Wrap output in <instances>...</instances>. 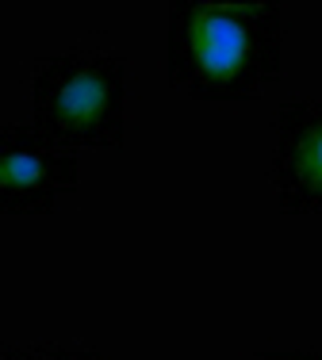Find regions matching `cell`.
<instances>
[{
    "mask_svg": "<svg viewBox=\"0 0 322 360\" xmlns=\"http://www.w3.org/2000/svg\"><path fill=\"white\" fill-rule=\"evenodd\" d=\"M281 4H169L165 70L196 100H253L284 70Z\"/></svg>",
    "mask_w": 322,
    "mask_h": 360,
    "instance_id": "cell-1",
    "label": "cell"
},
{
    "mask_svg": "<svg viewBox=\"0 0 322 360\" xmlns=\"http://www.w3.org/2000/svg\"><path fill=\"white\" fill-rule=\"evenodd\" d=\"M127 62L100 50L42 58L31 81V127L62 150H123Z\"/></svg>",
    "mask_w": 322,
    "mask_h": 360,
    "instance_id": "cell-2",
    "label": "cell"
},
{
    "mask_svg": "<svg viewBox=\"0 0 322 360\" xmlns=\"http://www.w3.org/2000/svg\"><path fill=\"white\" fill-rule=\"evenodd\" d=\"M77 188V153L35 127L0 123V215H50Z\"/></svg>",
    "mask_w": 322,
    "mask_h": 360,
    "instance_id": "cell-3",
    "label": "cell"
},
{
    "mask_svg": "<svg viewBox=\"0 0 322 360\" xmlns=\"http://www.w3.org/2000/svg\"><path fill=\"white\" fill-rule=\"evenodd\" d=\"M273 184L284 215H322V100L276 108Z\"/></svg>",
    "mask_w": 322,
    "mask_h": 360,
    "instance_id": "cell-4",
    "label": "cell"
},
{
    "mask_svg": "<svg viewBox=\"0 0 322 360\" xmlns=\"http://www.w3.org/2000/svg\"><path fill=\"white\" fill-rule=\"evenodd\" d=\"M23 360H104L92 349H70V345H35V349H20Z\"/></svg>",
    "mask_w": 322,
    "mask_h": 360,
    "instance_id": "cell-5",
    "label": "cell"
},
{
    "mask_svg": "<svg viewBox=\"0 0 322 360\" xmlns=\"http://www.w3.org/2000/svg\"><path fill=\"white\" fill-rule=\"evenodd\" d=\"M253 360H322V356L311 353V349H284V353H257Z\"/></svg>",
    "mask_w": 322,
    "mask_h": 360,
    "instance_id": "cell-6",
    "label": "cell"
},
{
    "mask_svg": "<svg viewBox=\"0 0 322 360\" xmlns=\"http://www.w3.org/2000/svg\"><path fill=\"white\" fill-rule=\"evenodd\" d=\"M0 360H23V356H20V349H12V345H0Z\"/></svg>",
    "mask_w": 322,
    "mask_h": 360,
    "instance_id": "cell-7",
    "label": "cell"
}]
</instances>
